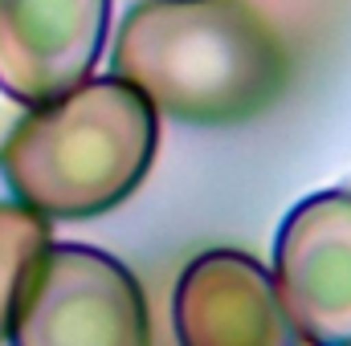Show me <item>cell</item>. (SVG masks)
<instances>
[{
  "label": "cell",
  "instance_id": "6",
  "mask_svg": "<svg viewBox=\"0 0 351 346\" xmlns=\"http://www.w3.org/2000/svg\"><path fill=\"white\" fill-rule=\"evenodd\" d=\"M172 330L180 346H306L282 310L274 273L245 249H204L180 269Z\"/></svg>",
  "mask_w": 351,
  "mask_h": 346
},
{
  "label": "cell",
  "instance_id": "5",
  "mask_svg": "<svg viewBox=\"0 0 351 346\" xmlns=\"http://www.w3.org/2000/svg\"><path fill=\"white\" fill-rule=\"evenodd\" d=\"M114 0H0V94L45 106L94 78Z\"/></svg>",
  "mask_w": 351,
  "mask_h": 346
},
{
  "label": "cell",
  "instance_id": "2",
  "mask_svg": "<svg viewBox=\"0 0 351 346\" xmlns=\"http://www.w3.org/2000/svg\"><path fill=\"white\" fill-rule=\"evenodd\" d=\"M160 151V110L114 74L33 106L0 147V175L25 208L98 220L127 204Z\"/></svg>",
  "mask_w": 351,
  "mask_h": 346
},
{
  "label": "cell",
  "instance_id": "4",
  "mask_svg": "<svg viewBox=\"0 0 351 346\" xmlns=\"http://www.w3.org/2000/svg\"><path fill=\"white\" fill-rule=\"evenodd\" d=\"M269 273L302 343L351 346V187H323L282 216Z\"/></svg>",
  "mask_w": 351,
  "mask_h": 346
},
{
  "label": "cell",
  "instance_id": "7",
  "mask_svg": "<svg viewBox=\"0 0 351 346\" xmlns=\"http://www.w3.org/2000/svg\"><path fill=\"white\" fill-rule=\"evenodd\" d=\"M53 245L49 220L21 200H0V346L8 338L21 289L29 281V269Z\"/></svg>",
  "mask_w": 351,
  "mask_h": 346
},
{
  "label": "cell",
  "instance_id": "1",
  "mask_svg": "<svg viewBox=\"0 0 351 346\" xmlns=\"http://www.w3.org/2000/svg\"><path fill=\"white\" fill-rule=\"evenodd\" d=\"M110 74L160 118L245 127L290 86V53L245 0H135L110 45Z\"/></svg>",
  "mask_w": 351,
  "mask_h": 346
},
{
  "label": "cell",
  "instance_id": "3",
  "mask_svg": "<svg viewBox=\"0 0 351 346\" xmlns=\"http://www.w3.org/2000/svg\"><path fill=\"white\" fill-rule=\"evenodd\" d=\"M8 346H152V314L139 277L119 257L53 241L21 289Z\"/></svg>",
  "mask_w": 351,
  "mask_h": 346
}]
</instances>
